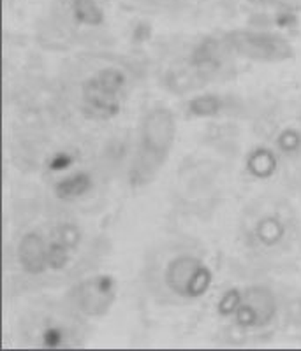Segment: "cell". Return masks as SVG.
Wrapping results in <instances>:
<instances>
[{
  "label": "cell",
  "mask_w": 301,
  "mask_h": 351,
  "mask_svg": "<svg viewBox=\"0 0 301 351\" xmlns=\"http://www.w3.org/2000/svg\"><path fill=\"white\" fill-rule=\"evenodd\" d=\"M41 344L45 348H64L67 346V334L58 325H49L41 334Z\"/></svg>",
  "instance_id": "e0dca14e"
},
{
  "label": "cell",
  "mask_w": 301,
  "mask_h": 351,
  "mask_svg": "<svg viewBox=\"0 0 301 351\" xmlns=\"http://www.w3.org/2000/svg\"><path fill=\"white\" fill-rule=\"evenodd\" d=\"M16 253L21 269L28 276H41L48 271V243L39 232H27L18 244Z\"/></svg>",
  "instance_id": "8992f818"
},
{
  "label": "cell",
  "mask_w": 301,
  "mask_h": 351,
  "mask_svg": "<svg viewBox=\"0 0 301 351\" xmlns=\"http://www.w3.org/2000/svg\"><path fill=\"white\" fill-rule=\"evenodd\" d=\"M225 48V43H219L217 39H206L194 49L190 56V64L197 71H206V69H215L221 64V49Z\"/></svg>",
  "instance_id": "30bf717a"
},
{
  "label": "cell",
  "mask_w": 301,
  "mask_h": 351,
  "mask_svg": "<svg viewBox=\"0 0 301 351\" xmlns=\"http://www.w3.org/2000/svg\"><path fill=\"white\" fill-rule=\"evenodd\" d=\"M118 283L111 274H96L80 281L73 290L74 306L90 318H100L117 300Z\"/></svg>",
  "instance_id": "5b68a950"
},
{
  "label": "cell",
  "mask_w": 301,
  "mask_h": 351,
  "mask_svg": "<svg viewBox=\"0 0 301 351\" xmlns=\"http://www.w3.org/2000/svg\"><path fill=\"white\" fill-rule=\"evenodd\" d=\"M277 146L284 155H296L301 149V134L296 128H285L278 136Z\"/></svg>",
  "instance_id": "2e32d148"
},
{
  "label": "cell",
  "mask_w": 301,
  "mask_h": 351,
  "mask_svg": "<svg viewBox=\"0 0 301 351\" xmlns=\"http://www.w3.org/2000/svg\"><path fill=\"white\" fill-rule=\"evenodd\" d=\"M55 237L58 241H62V243H64L67 247H71L73 252L81 244V230H80V227L74 223L60 225V227H58V230H56Z\"/></svg>",
  "instance_id": "ac0fdd59"
},
{
  "label": "cell",
  "mask_w": 301,
  "mask_h": 351,
  "mask_svg": "<svg viewBox=\"0 0 301 351\" xmlns=\"http://www.w3.org/2000/svg\"><path fill=\"white\" fill-rule=\"evenodd\" d=\"M245 302H249L254 307V311L259 316L261 327H266L274 322L275 315H277V297L268 287L263 285H256L245 290Z\"/></svg>",
  "instance_id": "52a82bcc"
},
{
  "label": "cell",
  "mask_w": 301,
  "mask_h": 351,
  "mask_svg": "<svg viewBox=\"0 0 301 351\" xmlns=\"http://www.w3.org/2000/svg\"><path fill=\"white\" fill-rule=\"evenodd\" d=\"M127 76L122 69L106 67L83 84V102L87 111L100 120H109L120 112L122 95Z\"/></svg>",
  "instance_id": "3957f363"
},
{
  "label": "cell",
  "mask_w": 301,
  "mask_h": 351,
  "mask_svg": "<svg viewBox=\"0 0 301 351\" xmlns=\"http://www.w3.org/2000/svg\"><path fill=\"white\" fill-rule=\"evenodd\" d=\"M224 109V100L215 93H205V95H197L189 100L187 104V112L196 118H212L219 116Z\"/></svg>",
  "instance_id": "7c38bea8"
},
{
  "label": "cell",
  "mask_w": 301,
  "mask_h": 351,
  "mask_svg": "<svg viewBox=\"0 0 301 351\" xmlns=\"http://www.w3.org/2000/svg\"><path fill=\"white\" fill-rule=\"evenodd\" d=\"M278 158L274 152L266 146H257L247 156V171L256 180H268L277 172Z\"/></svg>",
  "instance_id": "9c48e42d"
},
{
  "label": "cell",
  "mask_w": 301,
  "mask_h": 351,
  "mask_svg": "<svg viewBox=\"0 0 301 351\" xmlns=\"http://www.w3.org/2000/svg\"><path fill=\"white\" fill-rule=\"evenodd\" d=\"M252 4L269 5V8L285 9V11H301V0H249Z\"/></svg>",
  "instance_id": "d6986e66"
},
{
  "label": "cell",
  "mask_w": 301,
  "mask_h": 351,
  "mask_svg": "<svg viewBox=\"0 0 301 351\" xmlns=\"http://www.w3.org/2000/svg\"><path fill=\"white\" fill-rule=\"evenodd\" d=\"M71 247L65 246L62 241L55 239L52 243H48V262H49V269L53 271H64L65 267L71 262Z\"/></svg>",
  "instance_id": "5bb4252c"
},
{
  "label": "cell",
  "mask_w": 301,
  "mask_h": 351,
  "mask_svg": "<svg viewBox=\"0 0 301 351\" xmlns=\"http://www.w3.org/2000/svg\"><path fill=\"white\" fill-rule=\"evenodd\" d=\"M71 14L76 23L85 27H99L104 23V11L97 4V0H73Z\"/></svg>",
  "instance_id": "8fae6325"
},
{
  "label": "cell",
  "mask_w": 301,
  "mask_h": 351,
  "mask_svg": "<svg viewBox=\"0 0 301 351\" xmlns=\"http://www.w3.org/2000/svg\"><path fill=\"white\" fill-rule=\"evenodd\" d=\"M177 139V120L168 108H153L140 121L137 148L129 172L134 188L146 186L155 180L168 162Z\"/></svg>",
  "instance_id": "6da1fadb"
},
{
  "label": "cell",
  "mask_w": 301,
  "mask_h": 351,
  "mask_svg": "<svg viewBox=\"0 0 301 351\" xmlns=\"http://www.w3.org/2000/svg\"><path fill=\"white\" fill-rule=\"evenodd\" d=\"M93 188V180L89 172L78 171L73 174L65 176L64 180H60L55 184V195L58 200H76L85 197Z\"/></svg>",
  "instance_id": "ba28073f"
},
{
  "label": "cell",
  "mask_w": 301,
  "mask_h": 351,
  "mask_svg": "<svg viewBox=\"0 0 301 351\" xmlns=\"http://www.w3.org/2000/svg\"><path fill=\"white\" fill-rule=\"evenodd\" d=\"M254 236L263 246H275L284 237V225L275 216H266L254 228Z\"/></svg>",
  "instance_id": "4fadbf2b"
},
{
  "label": "cell",
  "mask_w": 301,
  "mask_h": 351,
  "mask_svg": "<svg viewBox=\"0 0 301 351\" xmlns=\"http://www.w3.org/2000/svg\"><path fill=\"white\" fill-rule=\"evenodd\" d=\"M224 43L233 53L259 64H278L294 56L293 44L274 32L231 30L224 36Z\"/></svg>",
  "instance_id": "7a4b0ae2"
},
{
  "label": "cell",
  "mask_w": 301,
  "mask_h": 351,
  "mask_svg": "<svg viewBox=\"0 0 301 351\" xmlns=\"http://www.w3.org/2000/svg\"><path fill=\"white\" fill-rule=\"evenodd\" d=\"M243 297H245V290H240L236 287L225 290L217 302V313L221 316H234L238 307L243 304Z\"/></svg>",
  "instance_id": "9a60e30c"
},
{
  "label": "cell",
  "mask_w": 301,
  "mask_h": 351,
  "mask_svg": "<svg viewBox=\"0 0 301 351\" xmlns=\"http://www.w3.org/2000/svg\"><path fill=\"white\" fill-rule=\"evenodd\" d=\"M164 281L175 295L194 300L208 293L213 283V272L197 256L178 255L166 265Z\"/></svg>",
  "instance_id": "277c9868"
},
{
  "label": "cell",
  "mask_w": 301,
  "mask_h": 351,
  "mask_svg": "<svg viewBox=\"0 0 301 351\" xmlns=\"http://www.w3.org/2000/svg\"><path fill=\"white\" fill-rule=\"evenodd\" d=\"M73 165V156L71 155H65V153H60V155H55L49 162V169L55 172L58 171H65L67 167Z\"/></svg>",
  "instance_id": "ffe728a7"
}]
</instances>
